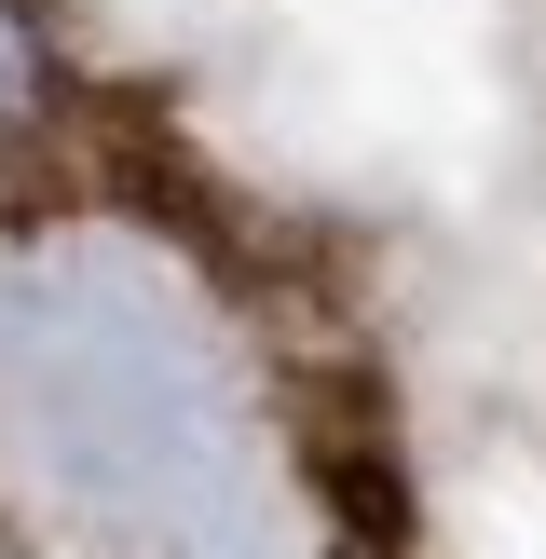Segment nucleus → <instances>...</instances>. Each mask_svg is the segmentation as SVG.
<instances>
[{"label": "nucleus", "instance_id": "obj_2", "mask_svg": "<svg viewBox=\"0 0 546 559\" xmlns=\"http://www.w3.org/2000/svg\"><path fill=\"white\" fill-rule=\"evenodd\" d=\"M0 559H27V546H14V533H0Z\"/></svg>", "mask_w": 546, "mask_h": 559}, {"label": "nucleus", "instance_id": "obj_1", "mask_svg": "<svg viewBox=\"0 0 546 559\" xmlns=\"http://www.w3.org/2000/svg\"><path fill=\"white\" fill-rule=\"evenodd\" d=\"M27 136H55V41L27 0H0V151H27Z\"/></svg>", "mask_w": 546, "mask_h": 559}]
</instances>
